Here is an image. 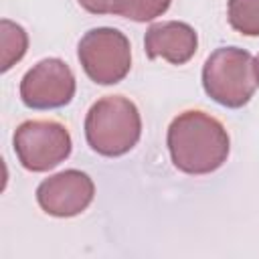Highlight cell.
Listing matches in <instances>:
<instances>
[{
	"label": "cell",
	"instance_id": "cell-1",
	"mask_svg": "<svg viewBox=\"0 0 259 259\" xmlns=\"http://www.w3.org/2000/svg\"><path fill=\"white\" fill-rule=\"evenodd\" d=\"M87 140L91 148L105 156H119L134 148L140 136V117L132 101L107 97L95 103L87 115Z\"/></svg>",
	"mask_w": 259,
	"mask_h": 259
},
{
	"label": "cell",
	"instance_id": "cell-2",
	"mask_svg": "<svg viewBox=\"0 0 259 259\" xmlns=\"http://www.w3.org/2000/svg\"><path fill=\"white\" fill-rule=\"evenodd\" d=\"M202 79L206 93L229 107L247 103L257 83L251 55L235 47L221 49L208 57Z\"/></svg>",
	"mask_w": 259,
	"mask_h": 259
},
{
	"label": "cell",
	"instance_id": "cell-3",
	"mask_svg": "<svg viewBox=\"0 0 259 259\" xmlns=\"http://www.w3.org/2000/svg\"><path fill=\"white\" fill-rule=\"evenodd\" d=\"M79 59L95 83H117L130 69V45L119 30L95 28L79 42Z\"/></svg>",
	"mask_w": 259,
	"mask_h": 259
},
{
	"label": "cell",
	"instance_id": "cell-4",
	"mask_svg": "<svg viewBox=\"0 0 259 259\" xmlns=\"http://www.w3.org/2000/svg\"><path fill=\"white\" fill-rule=\"evenodd\" d=\"M69 150L71 138L67 130L55 121H26L14 134V152L20 164L34 172L57 166L67 158Z\"/></svg>",
	"mask_w": 259,
	"mask_h": 259
},
{
	"label": "cell",
	"instance_id": "cell-5",
	"mask_svg": "<svg viewBox=\"0 0 259 259\" xmlns=\"http://www.w3.org/2000/svg\"><path fill=\"white\" fill-rule=\"evenodd\" d=\"M75 91V81L69 67L63 61L47 59L30 69L20 87L22 101L34 109L61 107L71 101Z\"/></svg>",
	"mask_w": 259,
	"mask_h": 259
},
{
	"label": "cell",
	"instance_id": "cell-6",
	"mask_svg": "<svg viewBox=\"0 0 259 259\" xmlns=\"http://www.w3.org/2000/svg\"><path fill=\"white\" fill-rule=\"evenodd\" d=\"M93 186L89 176L77 170H69L63 174L53 176L51 180H45L38 186V202L40 206L57 217H69V214H77L79 210H83L87 206V202L91 200V196L87 194H69L73 190H81V188H89Z\"/></svg>",
	"mask_w": 259,
	"mask_h": 259
},
{
	"label": "cell",
	"instance_id": "cell-7",
	"mask_svg": "<svg viewBox=\"0 0 259 259\" xmlns=\"http://www.w3.org/2000/svg\"><path fill=\"white\" fill-rule=\"evenodd\" d=\"M146 49L150 57H166L172 63H184L196 51V34L188 24L164 22L156 24L146 34Z\"/></svg>",
	"mask_w": 259,
	"mask_h": 259
},
{
	"label": "cell",
	"instance_id": "cell-8",
	"mask_svg": "<svg viewBox=\"0 0 259 259\" xmlns=\"http://www.w3.org/2000/svg\"><path fill=\"white\" fill-rule=\"evenodd\" d=\"M229 20L243 34H259V0H231Z\"/></svg>",
	"mask_w": 259,
	"mask_h": 259
},
{
	"label": "cell",
	"instance_id": "cell-9",
	"mask_svg": "<svg viewBox=\"0 0 259 259\" xmlns=\"http://www.w3.org/2000/svg\"><path fill=\"white\" fill-rule=\"evenodd\" d=\"M170 0H113L111 12L134 20H150L168 8Z\"/></svg>",
	"mask_w": 259,
	"mask_h": 259
},
{
	"label": "cell",
	"instance_id": "cell-10",
	"mask_svg": "<svg viewBox=\"0 0 259 259\" xmlns=\"http://www.w3.org/2000/svg\"><path fill=\"white\" fill-rule=\"evenodd\" d=\"M89 12H111L113 0H79Z\"/></svg>",
	"mask_w": 259,
	"mask_h": 259
},
{
	"label": "cell",
	"instance_id": "cell-11",
	"mask_svg": "<svg viewBox=\"0 0 259 259\" xmlns=\"http://www.w3.org/2000/svg\"><path fill=\"white\" fill-rule=\"evenodd\" d=\"M255 75H257V83H259V59H257V65H255Z\"/></svg>",
	"mask_w": 259,
	"mask_h": 259
}]
</instances>
